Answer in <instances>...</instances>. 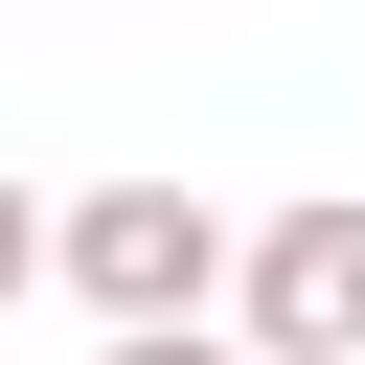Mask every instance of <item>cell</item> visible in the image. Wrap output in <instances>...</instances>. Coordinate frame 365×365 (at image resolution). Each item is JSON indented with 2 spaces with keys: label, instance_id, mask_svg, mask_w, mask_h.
<instances>
[{
  "label": "cell",
  "instance_id": "obj_1",
  "mask_svg": "<svg viewBox=\"0 0 365 365\" xmlns=\"http://www.w3.org/2000/svg\"><path fill=\"white\" fill-rule=\"evenodd\" d=\"M46 274H68V297H91V319H114V342H182V319H205V297H251V228H228V205H205V182H91V205H68V251H46Z\"/></svg>",
  "mask_w": 365,
  "mask_h": 365
},
{
  "label": "cell",
  "instance_id": "obj_4",
  "mask_svg": "<svg viewBox=\"0 0 365 365\" xmlns=\"http://www.w3.org/2000/svg\"><path fill=\"white\" fill-rule=\"evenodd\" d=\"M91 365H251V342H205V319H182V342H91Z\"/></svg>",
  "mask_w": 365,
  "mask_h": 365
},
{
  "label": "cell",
  "instance_id": "obj_2",
  "mask_svg": "<svg viewBox=\"0 0 365 365\" xmlns=\"http://www.w3.org/2000/svg\"><path fill=\"white\" fill-rule=\"evenodd\" d=\"M251 365H365V182H319V205H274L251 228Z\"/></svg>",
  "mask_w": 365,
  "mask_h": 365
},
{
  "label": "cell",
  "instance_id": "obj_3",
  "mask_svg": "<svg viewBox=\"0 0 365 365\" xmlns=\"http://www.w3.org/2000/svg\"><path fill=\"white\" fill-rule=\"evenodd\" d=\"M46 251H68V228H46V205H23V182H0V297H23V274H46Z\"/></svg>",
  "mask_w": 365,
  "mask_h": 365
}]
</instances>
